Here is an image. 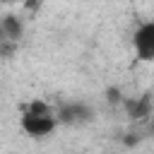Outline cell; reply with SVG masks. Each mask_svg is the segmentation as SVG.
I'll return each mask as SVG.
<instances>
[{"instance_id": "cell-8", "label": "cell", "mask_w": 154, "mask_h": 154, "mask_svg": "<svg viewBox=\"0 0 154 154\" xmlns=\"http://www.w3.org/2000/svg\"><path fill=\"white\" fill-rule=\"evenodd\" d=\"M38 2H41V0H26V10H34Z\"/></svg>"}, {"instance_id": "cell-3", "label": "cell", "mask_w": 154, "mask_h": 154, "mask_svg": "<svg viewBox=\"0 0 154 154\" xmlns=\"http://www.w3.org/2000/svg\"><path fill=\"white\" fill-rule=\"evenodd\" d=\"M91 118H94V113L84 103H67V106H60V111H58V120L67 123V125H79V123H87Z\"/></svg>"}, {"instance_id": "cell-2", "label": "cell", "mask_w": 154, "mask_h": 154, "mask_svg": "<svg viewBox=\"0 0 154 154\" xmlns=\"http://www.w3.org/2000/svg\"><path fill=\"white\" fill-rule=\"evenodd\" d=\"M132 43H135V53L140 60H154V22L142 24L135 31Z\"/></svg>"}, {"instance_id": "cell-4", "label": "cell", "mask_w": 154, "mask_h": 154, "mask_svg": "<svg viewBox=\"0 0 154 154\" xmlns=\"http://www.w3.org/2000/svg\"><path fill=\"white\" fill-rule=\"evenodd\" d=\"M22 31H24V26H22V22H19L17 14H5L2 17V36L7 41H19Z\"/></svg>"}, {"instance_id": "cell-5", "label": "cell", "mask_w": 154, "mask_h": 154, "mask_svg": "<svg viewBox=\"0 0 154 154\" xmlns=\"http://www.w3.org/2000/svg\"><path fill=\"white\" fill-rule=\"evenodd\" d=\"M125 108L130 118H144L152 111V101L149 96H140V99H125Z\"/></svg>"}, {"instance_id": "cell-6", "label": "cell", "mask_w": 154, "mask_h": 154, "mask_svg": "<svg viewBox=\"0 0 154 154\" xmlns=\"http://www.w3.org/2000/svg\"><path fill=\"white\" fill-rule=\"evenodd\" d=\"M24 113H34V116H53V111H51V106L48 103H43V101H31L29 106H24Z\"/></svg>"}, {"instance_id": "cell-7", "label": "cell", "mask_w": 154, "mask_h": 154, "mask_svg": "<svg viewBox=\"0 0 154 154\" xmlns=\"http://www.w3.org/2000/svg\"><path fill=\"white\" fill-rule=\"evenodd\" d=\"M120 101V91L118 89H108V103H118Z\"/></svg>"}, {"instance_id": "cell-9", "label": "cell", "mask_w": 154, "mask_h": 154, "mask_svg": "<svg viewBox=\"0 0 154 154\" xmlns=\"http://www.w3.org/2000/svg\"><path fill=\"white\" fill-rule=\"evenodd\" d=\"M2 2H14V0H2Z\"/></svg>"}, {"instance_id": "cell-1", "label": "cell", "mask_w": 154, "mask_h": 154, "mask_svg": "<svg viewBox=\"0 0 154 154\" xmlns=\"http://www.w3.org/2000/svg\"><path fill=\"white\" fill-rule=\"evenodd\" d=\"M22 130L29 137H46L55 130V118L53 116H34V113H22L19 118Z\"/></svg>"}]
</instances>
